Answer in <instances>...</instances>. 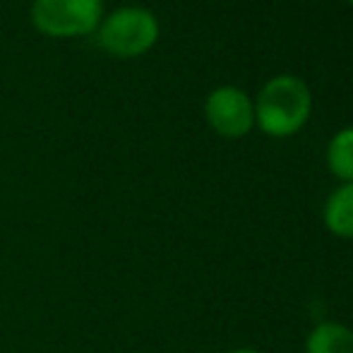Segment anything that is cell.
Masks as SVG:
<instances>
[{"label":"cell","instance_id":"obj_7","mask_svg":"<svg viewBox=\"0 0 353 353\" xmlns=\"http://www.w3.org/2000/svg\"><path fill=\"white\" fill-rule=\"evenodd\" d=\"M327 163L336 178L353 183V128H344L327 147Z\"/></svg>","mask_w":353,"mask_h":353},{"label":"cell","instance_id":"obj_9","mask_svg":"<svg viewBox=\"0 0 353 353\" xmlns=\"http://www.w3.org/2000/svg\"><path fill=\"white\" fill-rule=\"evenodd\" d=\"M349 3H351V5H353V0H349Z\"/></svg>","mask_w":353,"mask_h":353},{"label":"cell","instance_id":"obj_1","mask_svg":"<svg viewBox=\"0 0 353 353\" xmlns=\"http://www.w3.org/2000/svg\"><path fill=\"white\" fill-rule=\"evenodd\" d=\"M310 111L307 84L293 74H279L262 87L255 103V123L270 137H291L307 123Z\"/></svg>","mask_w":353,"mask_h":353},{"label":"cell","instance_id":"obj_4","mask_svg":"<svg viewBox=\"0 0 353 353\" xmlns=\"http://www.w3.org/2000/svg\"><path fill=\"white\" fill-rule=\"evenodd\" d=\"M207 123L214 132L221 137H243L255 125V106L248 99V94L238 87H219L207 97L205 103Z\"/></svg>","mask_w":353,"mask_h":353},{"label":"cell","instance_id":"obj_8","mask_svg":"<svg viewBox=\"0 0 353 353\" xmlns=\"http://www.w3.org/2000/svg\"><path fill=\"white\" fill-rule=\"evenodd\" d=\"M228 353H260V351H255V349H236V351H228Z\"/></svg>","mask_w":353,"mask_h":353},{"label":"cell","instance_id":"obj_2","mask_svg":"<svg viewBox=\"0 0 353 353\" xmlns=\"http://www.w3.org/2000/svg\"><path fill=\"white\" fill-rule=\"evenodd\" d=\"M159 39V19L152 10L125 5L113 10L99 24V43L113 58L144 56Z\"/></svg>","mask_w":353,"mask_h":353},{"label":"cell","instance_id":"obj_6","mask_svg":"<svg viewBox=\"0 0 353 353\" xmlns=\"http://www.w3.org/2000/svg\"><path fill=\"white\" fill-rule=\"evenodd\" d=\"M305 353H353V332L339 322H325L310 332Z\"/></svg>","mask_w":353,"mask_h":353},{"label":"cell","instance_id":"obj_5","mask_svg":"<svg viewBox=\"0 0 353 353\" xmlns=\"http://www.w3.org/2000/svg\"><path fill=\"white\" fill-rule=\"evenodd\" d=\"M322 219L334 236L353 238V183H344L327 197Z\"/></svg>","mask_w":353,"mask_h":353},{"label":"cell","instance_id":"obj_3","mask_svg":"<svg viewBox=\"0 0 353 353\" xmlns=\"http://www.w3.org/2000/svg\"><path fill=\"white\" fill-rule=\"evenodd\" d=\"M103 19V0H34L32 22L43 37L74 39L97 32Z\"/></svg>","mask_w":353,"mask_h":353}]
</instances>
